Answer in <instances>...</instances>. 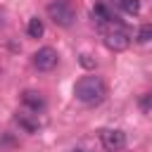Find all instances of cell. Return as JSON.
<instances>
[{"mask_svg": "<svg viewBox=\"0 0 152 152\" xmlns=\"http://www.w3.org/2000/svg\"><path fill=\"white\" fill-rule=\"evenodd\" d=\"M74 95L83 104H100L107 97V86L100 76H83L74 86Z\"/></svg>", "mask_w": 152, "mask_h": 152, "instance_id": "obj_1", "label": "cell"}, {"mask_svg": "<svg viewBox=\"0 0 152 152\" xmlns=\"http://www.w3.org/2000/svg\"><path fill=\"white\" fill-rule=\"evenodd\" d=\"M131 31L116 19V21H112V24H107L104 28H102V40H104V45L109 48V50H114V52H121V50H126L128 45H131Z\"/></svg>", "mask_w": 152, "mask_h": 152, "instance_id": "obj_2", "label": "cell"}, {"mask_svg": "<svg viewBox=\"0 0 152 152\" xmlns=\"http://www.w3.org/2000/svg\"><path fill=\"white\" fill-rule=\"evenodd\" d=\"M48 17L57 24V26H71L74 24V19H76V14H74V10H71V5H64V2H50L48 5Z\"/></svg>", "mask_w": 152, "mask_h": 152, "instance_id": "obj_3", "label": "cell"}, {"mask_svg": "<svg viewBox=\"0 0 152 152\" xmlns=\"http://www.w3.org/2000/svg\"><path fill=\"white\" fill-rule=\"evenodd\" d=\"M57 59H59L57 57V50L50 48V45H45V48H40V50L33 52V66L38 71H52L57 66Z\"/></svg>", "mask_w": 152, "mask_h": 152, "instance_id": "obj_4", "label": "cell"}, {"mask_svg": "<svg viewBox=\"0 0 152 152\" xmlns=\"http://www.w3.org/2000/svg\"><path fill=\"white\" fill-rule=\"evenodd\" d=\"M100 142H102V147L107 152H119L126 145V133L119 131V128H104L100 133Z\"/></svg>", "mask_w": 152, "mask_h": 152, "instance_id": "obj_5", "label": "cell"}, {"mask_svg": "<svg viewBox=\"0 0 152 152\" xmlns=\"http://www.w3.org/2000/svg\"><path fill=\"white\" fill-rule=\"evenodd\" d=\"M90 14H93V21L97 24V28H100V31H102L107 24H112V21H116V19H119V17H116V14H114L104 2H97V5L93 7V12H90Z\"/></svg>", "mask_w": 152, "mask_h": 152, "instance_id": "obj_6", "label": "cell"}, {"mask_svg": "<svg viewBox=\"0 0 152 152\" xmlns=\"http://www.w3.org/2000/svg\"><path fill=\"white\" fill-rule=\"evenodd\" d=\"M21 102H24V107H28L31 112H43L45 109V97L40 95V93H36V90H24L21 93Z\"/></svg>", "mask_w": 152, "mask_h": 152, "instance_id": "obj_7", "label": "cell"}, {"mask_svg": "<svg viewBox=\"0 0 152 152\" xmlns=\"http://www.w3.org/2000/svg\"><path fill=\"white\" fill-rule=\"evenodd\" d=\"M43 31H45L43 21H40L38 17H31V19H28V24H26V33H28V38H40V36H43Z\"/></svg>", "mask_w": 152, "mask_h": 152, "instance_id": "obj_8", "label": "cell"}, {"mask_svg": "<svg viewBox=\"0 0 152 152\" xmlns=\"http://www.w3.org/2000/svg\"><path fill=\"white\" fill-rule=\"evenodd\" d=\"M114 5L119 10H124L126 14H138L140 12V0H114Z\"/></svg>", "mask_w": 152, "mask_h": 152, "instance_id": "obj_9", "label": "cell"}, {"mask_svg": "<svg viewBox=\"0 0 152 152\" xmlns=\"http://www.w3.org/2000/svg\"><path fill=\"white\" fill-rule=\"evenodd\" d=\"M135 40H138V43H150V40H152V24H142V26L135 31Z\"/></svg>", "mask_w": 152, "mask_h": 152, "instance_id": "obj_10", "label": "cell"}, {"mask_svg": "<svg viewBox=\"0 0 152 152\" xmlns=\"http://www.w3.org/2000/svg\"><path fill=\"white\" fill-rule=\"evenodd\" d=\"M17 121H19V126H24L28 133H36V131H38V124H36V121H31V119H26L24 114H19V116H17Z\"/></svg>", "mask_w": 152, "mask_h": 152, "instance_id": "obj_11", "label": "cell"}, {"mask_svg": "<svg viewBox=\"0 0 152 152\" xmlns=\"http://www.w3.org/2000/svg\"><path fill=\"white\" fill-rule=\"evenodd\" d=\"M78 62H81V66H86V69H95V66H97V62L90 59V55H81Z\"/></svg>", "mask_w": 152, "mask_h": 152, "instance_id": "obj_12", "label": "cell"}, {"mask_svg": "<svg viewBox=\"0 0 152 152\" xmlns=\"http://www.w3.org/2000/svg\"><path fill=\"white\" fill-rule=\"evenodd\" d=\"M140 107H142V109H150V107H152V95H142V97H140Z\"/></svg>", "mask_w": 152, "mask_h": 152, "instance_id": "obj_13", "label": "cell"}, {"mask_svg": "<svg viewBox=\"0 0 152 152\" xmlns=\"http://www.w3.org/2000/svg\"><path fill=\"white\" fill-rule=\"evenodd\" d=\"M57 2H64V5H69V0H57Z\"/></svg>", "mask_w": 152, "mask_h": 152, "instance_id": "obj_14", "label": "cell"}, {"mask_svg": "<svg viewBox=\"0 0 152 152\" xmlns=\"http://www.w3.org/2000/svg\"><path fill=\"white\" fill-rule=\"evenodd\" d=\"M74 152H86V150H74Z\"/></svg>", "mask_w": 152, "mask_h": 152, "instance_id": "obj_15", "label": "cell"}]
</instances>
